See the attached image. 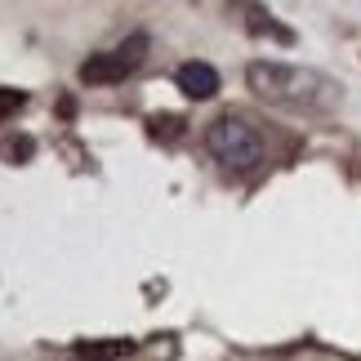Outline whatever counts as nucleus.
<instances>
[{
    "mask_svg": "<svg viewBox=\"0 0 361 361\" xmlns=\"http://www.w3.org/2000/svg\"><path fill=\"white\" fill-rule=\"evenodd\" d=\"M178 90L188 94V99H214L219 94V72L210 63H183L178 67Z\"/></svg>",
    "mask_w": 361,
    "mask_h": 361,
    "instance_id": "nucleus-4",
    "label": "nucleus"
},
{
    "mask_svg": "<svg viewBox=\"0 0 361 361\" xmlns=\"http://www.w3.org/2000/svg\"><path fill=\"white\" fill-rule=\"evenodd\" d=\"M205 147H210V157L224 165V170H255L263 161V138L250 121L241 116H219L210 130H205Z\"/></svg>",
    "mask_w": 361,
    "mask_h": 361,
    "instance_id": "nucleus-2",
    "label": "nucleus"
},
{
    "mask_svg": "<svg viewBox=\"0 0 361 361\" xmlns=\"http://www.w3.org/2000/svg\"><path fill=\"white\" fill-rule=\"evenodd\" d=\"M134 348V339H103V343H76V357L85 361H112V357H125Z\"/></svg>",
    "mask_w": 361,
    "mask_h": 361,
    "instance_id": "nucleus-5",
    "label": "nucleus"
},
{
    "mask_svg": "<svg viewBox=\"0 0 361 361\" xmlns=\"http://www.w3.org/2000/svg\"><path fill=\"white\" fill-rule=\"evenodd\" d=\"M23 103H27V94H23V90H0V121H5V116H13Z\"/></svg>",
    "mask_w": 361,
    "mask_h": 361,
    "instance_id": "nucleus-7",
    "label": "nucleus"
},
{
    "mask_svg": "<svg viewBox=\"0 0 361 361\" xmlns=\"http://www.w3.org/2000/svg\"><path fill=\"white\" fill-rule=\"evenodd\" d=\"M245 80L259 99L281 103V107H330L339 99L335 80L303 72V67H286V63H250Z\"/></svg>",
    "mask_w": 361,
    "mask_h": 361,
    "instance_id": "nucleus-1",
    "label": "nucleus"
},
{
    "mask_svg": "<svg viewBox=\"0 0 361 361\" xmlns=\"http://www.w3.org/2000/svg\"><path fill=\"white\" fill-rule=\"evenodd\" d=\"M9 157H13V161H27V157H32V138H18V143H9Z\"/></svg>",
    "mask_w": 361,
    "mask_h": 361,
    "instance_id": "nucleus-8",
    "label": "nucleus"
},
{
    "mask_svg": "<svg viewBox=\"0 0 361 361\" xmlns=\"http://www.w3.org/2000/svg\"><path fill=\"white\" fill-rule=\"evenodd\" d=\"M143 54H147V36H130L121 49L90 54V59L80 63V80H85V85H116V80H125L143 63Z\"/></svg>",
    "mask_w": 361,
    "mask_h": 361,
    "instance_id": "nucleus-3",
    "label": "nucleus"
},
{
    "mask_svg": "<svg viewBox=\"0 0 361 361\" xmlns=\"http://www.w3.org/2000/svg\"><path fill=\"white\" fill-rule=\"evenodd\" d=\"M147 134H152V138H165V143H174V138H183V116H152V121H147Z\"/></svg>",
    "mask_w": 361,
    "mask_h": 361,
    "instance_id": "nucleus-6",
    "label": "nucleus"
}]
</instances>
